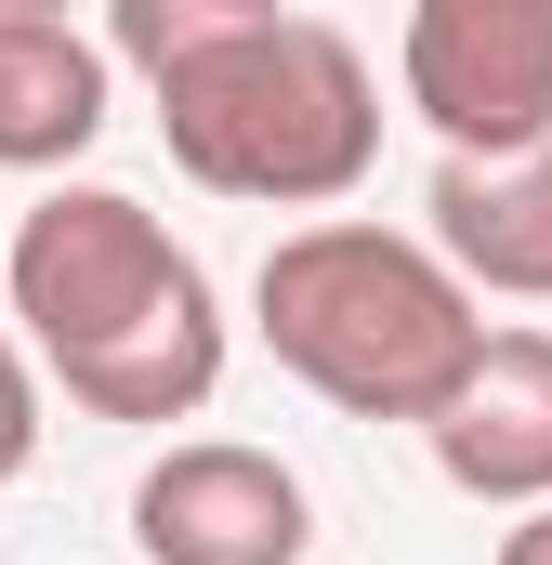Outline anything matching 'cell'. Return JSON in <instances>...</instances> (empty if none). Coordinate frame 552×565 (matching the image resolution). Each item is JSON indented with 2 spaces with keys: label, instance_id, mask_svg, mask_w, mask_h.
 Wrapping results in <instances>:
<instances>
[{
  "label": "cell",
  "instance_id": "1",
  "mask_svg": "<svg viewBox=\"0 0 552 565\" xmlns=\"http://www.w3.org/2000/svg\"><path fill=\"white\" fill-rule=\"evenodd\" d=\"M13 316L93 422H198L224 382V316L198 250L119 184H53L13 224Z\"/></svg>",
  "mask_w": 552,
  "mask_h": 565
},
{
  "label": "cell",
  "instance_id": "2",
  "mask_svg": "<svg viewBox=\"0 0 552 565\" xmlns=\"http://www.w3.org/2000/svg\"><path fill=\"white\" fill-rule=\"evenodd\" d=\"M251 316H264V355L329 395L342 422H434L474 355H487V316H474V277L447 250H421L395 224H302L276 237L264 277H251Z\"/></svg>",
  "mask_w": 552,
  "mask_h": 565
},
{
  "label": "cell",
  "instance_id": "3",
  "mask_svg": "<svg viewBox=\"0 0 552 565\" xmlns=\"http://www.w3.org/2000/svg\"><path fill=\"white\" fill-rule=\"evenodd\" d=\"M158 132H171V158L211 198L329 211L382 158V93H369V53L342 26L276 13V26H251V40H224V53H198V66L158 79Z\"/></svg>",
  "mask_w": 552,
  "mask_h": 565
},
{
  "label": "cell",
  "instance_id": "4",
  "mask_svg": "<svg viewBox=\"0 0 552 565\" xmlns=\"http://www.w3.org/2000/svg\"><path fill=\"white\" fill-rule=\"evenodd\" d=\"M408 106L447 158L552 145V0H408Z\"/></svg>",
  "mask_w": 552,
  "mask_h": 565
},
{
  "label": "cell",
  "instance_id": "5",
  "mask_svg": "<svg viewBox=\"0 0 552 565\" xmlns=\"http://www.w3.org/2000/svg\"><path fill=\"white\" fill-rule=\"evenodd\" d=\"M132 540H145V565H302L316 553V500H302V473L276 447L198 434V447L145 460Z\"/></svg>",
  "mask_w": 552,
  "mask_h": 565
},
{
  "label": "cell",
  "instance_id": "6",
  "mask_svg": "<svg viewBox=\"0 0 552 565\" xmlns=\"http://www.w3.org/2000/svg\"><path fill=\"white\" fill-rule=\"evenodd\" d=\"M421 434L460 500H552V329H487L474 382Z\"/></svg>",
  "mask_w": 552,
  "mask_h": 565
},
{
  "label": "cell",
  "instance_id": "7",
  "mask_svg": "<svg viewBox=\"0 0 552 565\" xmlns=\"http://www.w3.org/2000/svg\"><path fill=\"white\" fill-rule=\"evenodd\" d=\"M434 250L500 302H552V145L527 158H447L434 171Z\"/></svg>",
  "mask_w": 552,
  "mask_h": 565
},
{
  "label": "cell",
  "instance_id": "8",
  "mask_svg": "<svg viewBox=\"0 0 552 565\" xmlns=\"http://www.w3.org/2000/svg\"><path fill=\"white\" fill-rule=\"evenodd\" d=\"M93 132H106V53L66 13L0 26V171H66Z\"/></svg>",
  "mask_w": 552,
  "mask_h": 565
},
{
  "label": "cell",
  "instance_id": "9",
  "mask_svg": "<svg viewBox=\"0 0 552 565\" xmlns=\"http://www.w3.org/2000/svg\"><path fill=\"white\" fill-rule=\"evenodd\" d=\"M251 26H276V0H106V40L145 79H171V66H198V53H224Z\"/></svg>",
  "mask_w": 552,
  "mask_h": 565
},
{
  "label": "cell",
  "instance_id": "10",
  "mask_svg": "<svg viewBox=\"0 0 552 565\" xmlns=\"http://www.w3.org/2000/svg\"><path fill=\"white\" fill-rule=\"evenodd\" d=\"M26 460H40V382H26V355L0 342V487H13Z\"/></svg>",
  "mask_w": 552,
  "mask_h": 565
},
{
  "label": "cell",
  "instance_id": "11",
  "mask_svg": "<svg viewBox=\"0 0 552 565\" xmlns=\"http://www.w3.org/2000/svg\"><path fill=\"white\" fill-rule=\"evenodd\" d=\"M500 565H552V500H527V526H500Z\"/></svg>",
  "mask_w": 552,
  "mask_h": 565
},
{
  "label": "cell",
  "instance_id": "12",
  "mask_svg": "<svg viewBox=\"0 0 552 565\" xmlns=\"http://www.w3.org/2000/svg\"><path fill=\"white\" fill-rule=\"evenodd\" d=\"M40 13H66V0H0V26H40Z\"/></svg>",
  "mask_w": 552,
  "mask_h": 565
}]
</instances>
